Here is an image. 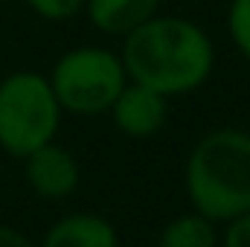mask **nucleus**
Segmentation results:
<instances>
[{"label":"nucleus","mask_w":250,"mask_h":247,"mask_svg":"<svg viewBox=\"0 0 250 247\" xmlns=\"http://www.w3.org/2000/svg\"><path fill=\"white\" fill-rule=\"evenodd\" d=\"M123 64L140 82L166 99L201 90L215 70V44L207 29L184 15L157 12L123 38Z\"/></svg>","instance_id":"obj_1"},{"label":"nucleus","mask_w":250,"mask_h":247,"mask_svg":"<svg viewBox=\"0 0 250 247\" xmlns=\"http://www.w3.org/2000/svg\"><path fill=\"white\" fill-rule=\"evenodd\" d=\"M187 192L195 212L230 224L250 212V131L215 128L187 160Z\"/></svg>","instance_id":"obj_2"},{"label":"nucleus","mask_w":250,"mask_h":247,"mask_svg":"<svg viewBox=\"0 0 250 247\" xmlns=\"http://www.w3.org/2000/svg\"><path fill=\"white\" fill-rule=\"evenodd\" d=\"M62 105L44 73L15 70L0 79V148L18 160L56 140Z\"/></svg>","instance_id":"obj_3"},{"label":"nucleus","mask_w":250,"mask_h":247,"mask_svg":"<svg viewBox=\"0 0 250 247\" xmlns=\"http://www.w3.org/2000/svg\"><path fill=\"white\" fill-rule=\"evenodd\" d=\"M47 79L62 111L73 117L108 114L128 84L123 56L99 44H82L62 53Z\"/></svg>","instance_id":"obj_4"},{"label":"nucleus","mask_w":250,"mask_h":247,"mask_svg":"<svg viewBox=\"0 0 250 247\" xmlns=\"http://www.w3.org/2000/svg\"><path fill=\"white\" fill-rule=\"evenodd\" d=\"M114 117V125L131 140H148L154 137L169 117V99L140 82H131L123 87L117 102L108 111Z\"/></svg>","instance_id":"obj_5"},{"label":"nucleus","mask_w":250,"mask_h":247,"mask_svg":"<svg viewBox=\"0 0 250 247\" xmlns=\"http://www.w3.org/2000/svg\"><path fill=\"white\" fill-rule=\"evenodd\" d=\"M23 175L26 184L32 186L35 195L59 201L76 192L79 186V163L73 157V151H67L56 140L35 148L32 154L23 157Z\"/></svg>","instance_id":"obj_6"},{"label":"nucleus","mask_w":250,"mask_h":247,"mask_svg":"<svg viewBox=\"0 0 250 247\" xmlns=\"http://www.w3.org/2000/svg\"><path fill=\"white\" fill-rule=\"evenodd\" d=\"M160 6H163V0H87L84 15H87L90 26L99 29L102 35L125 38L131 29H137L140 23L154 18L160 12Z\"/></svg>","instance_id":"obj_7"},{"label":"nucleus","mask_w":250,"mask_h":247,"mask_svg":"<svg viewBox=\"0 0 250 247\" xmlns=\"http://www.w3.org/2000/svg\"><path fill=\"white\" fill-rule=\"evenodd\" d=\"M41 247H120V236L108 218L76 212L59 218L47 230Z\"/></svg>","instance_id":"obj_8"},{"label":"nucleus","mask_w":250,"mask_h":247,"mask_svg":"<svg viewBox=\"0 0 250 247\" xmlns=\"http://www.w3.org/2000/svg\"><path fill=\"white\" fill-rule=\"evenodd\" d=\"M157 247H218L215 221H209L201 212L178 215L163 227Z\"/></svg>","instance_id":"obj_9"},{"label":"nucleus","mask_w":250,"mask_h":247,"mask_svg":"<svg viewBox=\"0 0 250 247\" xmlns=\"http://www.w3.org/2000/svg\"><path fill=\"white\" fill-rule=\"evenodd\" d=\"M224 26L236 53L250 64V0H230L224 12Z\"/></svg>","instance_id":"obj_10"},{"label":"nucleus","mask_w":250,"mask_h":247,"mask_svg":"<svg viewBox=\"0 0 250 247\" xmlns=\"http://www.w3.org/2000/svg\"><path fill=\"white\" fill-rule=\"evenodd\" d=\"M23 3H26L29 12L38 15L41 21L64 23V21H73L76 15H82L87 0H23Z\"/></svg>","instance_id":"obj_11"},{"label":"nucleus","mask_w":250,"mask_h":247,"mask_svg":"<svg viewBox=\"0 0 250 247\" xmlns=\"http://www.w3.org/2000/svg\"><path fill=\"white\" fill-rule=\"evenodd\" d=\"M221 247H250V212L242 215V218H233L227 224Z\"/></svg>","instance_id":"obj_12"},{"label":"nucleus","mask_w":250,"mask_h":247,"mask_svg":"<svg viewBox=\"0 0 250 247\" xmlns=\"http://www.w3.org/2000/svg\"><path fill=\"white\" fill-rule=\"evenodd\" d=\"M0 247H35V245L21 230H15L9 224H0Z\"/></svg>","instance_id":"obj_13"}]
</instances>
